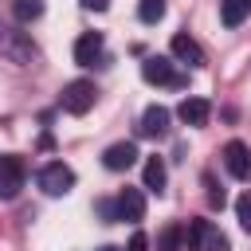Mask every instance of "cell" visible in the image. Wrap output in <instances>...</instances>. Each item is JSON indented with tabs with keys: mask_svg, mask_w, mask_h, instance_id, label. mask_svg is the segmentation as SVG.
<instances>
[{
	"mask_svg": "<svg viewBox=\"0 0 251 251\" xmlns=\"http://www.w3.org/2000/svg\"><path fill=\"white\" fill-rule=\"evenodd\" d=\"M173 55H176L180 63H188V67H204V51H200V43H196L192 35H184V31L173 35Z\"/></svg>",
	"mask_w": 251,
	"mask_h": 251,
	"instance_id": "obj_11",
	"label": "cell"
},
{
	"mask_svg": "<svg viewBox=\"0 0 251 251\" xmlns=\"http://www.w3.org/2000/svg\"><path fill=\"white\" fill-rule=\"evenodd\" d=\"M98 216H102L106 224H114V220H118V200H98Z\"/></svg>",
	"mask_w": 251,
	"mask_h": 251,
	"instance_id": "obj_19",
	"label": "cell"
},
{
	"mask_svg": "<svg viewBox=\"0 0 251 251\" xmlns=\"http://www.w3.org/2000/svg\"><path fill=\"white\" fill-rule=\"evenodd\" d=\"M24 176H27L24 157L4 153V157H0V200H16V196H20V188H24Z\"/></svg>",
	"mask_w": 251,
	"mask_h": 251,
	"instance_id": "obj_1",
	"label": "cell"
},
{
	"mask_svg": "<svg viewBox=\"0 0 251 251\" xmlns=\"http://www.w3.org/2000/svg\"><path fill=\"white\" fill-rule=\"evenodd\" d=\"M188 243H196V247H204V251H231L227 235L216 231L208 220H192V239H188Z\"/></svg>",
	"mask_w": 251,
	"mask_h": 251,
	"instance_id": "obj_6",
	"label": "cell"
},
{
	"mask_svg": "<svg viewBox=\"0 0 251 251\" xmlns=\"http://www.w3.org/2000/svg\"><path fill=\"white\" fill-rule=\"evenodd\" d=\"M176 118L184 122V126H208V118H212V102L208 98H184L180 106H176Z\"/></svg>",
	"mask_w": 251,
	"mask_h": 251,
	"instance_id": "obj_9",
	"label": "cell"
},
{
	"mask_svg": "<svg viewBox=\"0 0 251 251\" xmlns=\"http://www.w3.org/2000/svg\"><path fill=\"white\" fill-rule=\"evenodd\" d=\"M133 161H137V145H133V141H118V145H110V149L102 153V165H106L110 173H126Z\"/></svg>",
	"mask_w": 251,
	"mask_h": 251,
	"instance_id": "obj_10",
	"label": "cell"
},
{
	"mask_svg": "<svg viewBox=\"0 0 251 251\" xmlns=\"http://www.w3.org/2000/svg\"><path fill=\"white\" fill-rule=\"evenodd\" d=\"M141 78L153 86H184V78L173 71V59H165V55H149L141 63Z\"/></svg>",
	"mask_w": 251,
	"mask_h": 251,
	"instance_id": "obj_4",
	"label": "cell"
},
{
	"mask_svg": "<svg viewBox=\"0 0 251 251\" xmlns=\"http://www.w3.org/2000/svg\"><path fill=\"white\" fill-rule=\"evenodd\" d=\"M204 184H208V200H212V208H224V188H216L212 176H204Z\"/></svg>",
	"mask_w": 251,
	"mask_h": 251,
	"instance_id": "obj_20",
	"label": "cell"
},
{
	"mask_svg": "<svg viewBox=\"0 0 251 251\" xmlns=\"http://www.w3.org/2000/svg\"><path fill=\"white\" fill-rule=\"evenodd\" d=\"M220 16H224V27H239L251 16V0H224Z\"/></svg>",
	"mask_w": 251,
	"mask_h": 251,
	"instance_id": "obj_14",
	"label": "cell"
},
{
	"mask_svg": "<svg viewBox=\"0 0 251 251\" xmlns=\"http://www.w3.org/2000/svg\"><path fill=\"white\" fill-rule=\"evenodd\" d=\"M98 251H118V247H98Z\"/></svg>",
	"mask_w": 251,
	"mask_h": 251,
	"instance_id": "obj_23",
	"label": "cell"
},
{
	"mask_svg": "<svg viewBox=\"0 0 251 251\" xmlns=\"http://www.w3.org/2000/svg\"><path fill=\"white\" fill-rule=\"evenodd\" d=\"M149 247V239L141 235V231H133V239H129V251H145Z\"/></svg>",
	"mask_w": 251,
	"mask_h": 251,
	"instance_id": "obj_21",
	"label": "cell"
},
{
	"mask_svg": "<svg viewBox=\"0 0 251 251\" xmlns=\"http://www.w3.org/2000/svg\"><path fill=\"white\" fill-rule=\"evenodd\" d=\"M82 8H90V12H106L110 8V0H78Z\"/></svg>",
	"mask_w": 251,
	"mask_h": 251,
	"instance_id": "obj_22",
	"label": "cell"
},
{
	"mask_svg": "<svg viewBox=\"0 0 251 251\" xmlns=\"http://www.w3.org/2000/svg\"><path fill=\"white\" fill-rule=\"evenodd\" d=\"M39 188H43L47 196H63V192H71V188H75V169L63 165V161H47V165L39 169Z\"/></svg>",
	"mask_w": 251,
	"mask_h": 251,
	"instance_id": "obj_2",
	"label": "cell"
},
{
	"mask_svg": "<svg viewBox=\"0 0 251 251\" xmlns=\"http://www.w3.org/2000/svg\"><path fill=\"white\" fill-rule=\"evenodd\" d=\"M137 16H141V24H161L165 20V0H141Z\"/></svg>",
	"mask_w": 251,
	"mask_h": 251,
	"instance_id": "obj_17",
	"label": "cell"
},
{
	"mask_svg": "<svg viewBox=\"0 0 251 251\" xmlns=\"http://www.w3.org/2000/svg\"><path fill=\"white\" fill-rule=\"evenodd\" d=\"M12 16H16L20 24L39 20V16H43V0H12Z\"/></svg>",
	"mask_w": 251,
	"mask_h": 251,
	"instance_id": "obj_16",
	"label": "cell"
},
{
	"mask_svg": "<svg viewBox=\"0 0 251 251\" xmlns=\"http://www.w3.org/2000/svg\"><path fill=\"white\" fill-rule=\"evenodd\" d=\"M118 220H126V224L145 220V196H141V188H122L118 192Z\"/></svg>",
	"mask_w": 251,
	"mask_h": 251,
	"instance_id": "obj_7",
	"label": "cell"
},
{
	"mask_svg": "<svg viewBox=\"0 0 251 251\" xmlns=\"http://www.w3.org/2000/svg\"><path fill=\"white\" fill-rule=\"evenodd\" d=\"M180 239H184V227L180 224H165L161 235H157V251H180Z\"/></svg>",
	"mask_w": 251,
	"mask_h": 251,
	"instance_id": "obj_15",
	"label": "cell"
},
{
	"mask_svg": "<svg viewBox=\"0 0 251 251\" xmlns=\"http://www.w3.org/2000/svg\"><path fill=\"white\" fill-rule=\"evenodd\" d=\"M224 169L235 176V180H247L251 176V149L243 141H227L224 145Z\"/></svg>",
	"mask_w": 251,
	"mask_h": 251,
	"instance_id": "obj_5",
	"label": "cell"
},
{
	"mask_svg": "<svg viewBox=\"0 0 251 251\" xmlns=\"http://www.w3.org/2000/svg\"><path fill=\"white\" fill-rule=\"evenodd\" d=\"M235 216H239V227L251 235V192H243V196L235 200Z\"/></svg>",
	"mask_w": 251,
	"mask_h": 251,
	"instance_id": "obj_18",
	"label": "cell"
},
{
	"mask_svg": "<svg viewBox=\"0 0 251 251\" xmlns=\"http://www.w3.org/2000/svg\"><path fill=\"white\" fill-rule=\"evenodd\" d=\"M141 180H145V188L149 192H165V180H169V173H165V161L153 153V157H145V173H141Z\"/></svg>",
	"mask_w": 251,
	"mask_h": 251,
	"instance_id": "obj_13",
	"label": "cell"
},
{
	"mask_svg": "<svg viewBox=\"0 0 251 251\" xmlns=\"http://www.w3.org/2000/svg\"><path fill=\"white\" fill-rule=\"evenodd\" d=\"M75 63H78V67L102 63V35H98V31H86V35L75 39Z\"/></svg>",
	"mask_w": 251,
	"mask_h": 251,
	"instance_id": "obj_8",
	"label": "cell"
},
{
	"mask_svg": "<svg viewBox=\"0 0 251 251\" xmlns=\"http://www.w3.org/2000/svg\"><path fill=\"white\" fill-rule=\"evenodd\" d=\"M137 129H141L145 137H165V133H169V110H165V106H145Z\"/></svg>",
	"mask_w": 251,
	"mask_h": 251,
	"instance_id": "obj_12",
	"label": "cell"
},
{
	"mask_svg": "<svg viewBox=\"0 0 251 251\" xmlns=\"http://www.w3.org/2000/svg\"><path fill=\"white\" fill-rule=\"evenodd\" d=\"M94 98H98V90H94L90 78H75V82L63 86V110L67 114H86L94 106Z\"/></svg>",
	"mask_w": 251,
	"mask_h": 251,
	"instance_id": "obj_3",
	"label": "cell"
}]
</instances>
